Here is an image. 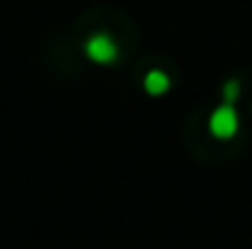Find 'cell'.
Listing matches in <instances>:
<instances>
[{
	"label": "cell",
	"mask_w": 252,
	"mask_h": 249,
	"mask_svg": "<svg viewBox=\"0 0 252 249\" xmlns=\"http://www.w3.org/2000/svg\"><path fill=\"white\" fill-rule=\"evenodd\" d=\"M211 132L220 139H230L238 132V115L230 105H223L211 115Z\"/></svg>",
	"instance_id": "obj_2"
},
{
	"label": "cell",
	"mask_w": 252,
	"mask_h": 249,
	"mask_svg": "<svg viewBox=\"0 0 252 249\" xmlns=\"http://www.w3.org/2000/svg\"><path fill=\"white\" fill-rule=\"evenodd\" d=\"M86 54L95 64H113L118 59V44L110 34H95L86 42Z\"/></svg>",
	"instance_id": "obj_1"
},
{
	"label": "cell",
	"mask_w": 252,
	"mask_h": 249,
	"mask_svg": "<svg viewBox=\"0 0 252 249\" xmlns=\"http://www.w3.org/2000/svg\"><path fill=\"white\" fill-rule=\"evenodd\" d=\"M223 93H225V100H228V103H233V100L238 98V93H240V83L238 81H228L225 83V88H223Z\"/></svg>",
	"instance_id": "obj_4"
},
{
	"label": "cell",
	"mask_w": 252,
	"mask_h": 249,
	"mask_svg": "<svg viewBox=\"0 0 252 249\" xmlns=\"http://www.w3.org/2000/svg\"><path fill=\"white\" fill-rule=\"evenodd\" d=\"M145 88L152 95H162V93H167L169 88V76L164 71H150L147 79H145Z\"/></svg>",
	"instance_id": "obj_3"
}]
</instances>
